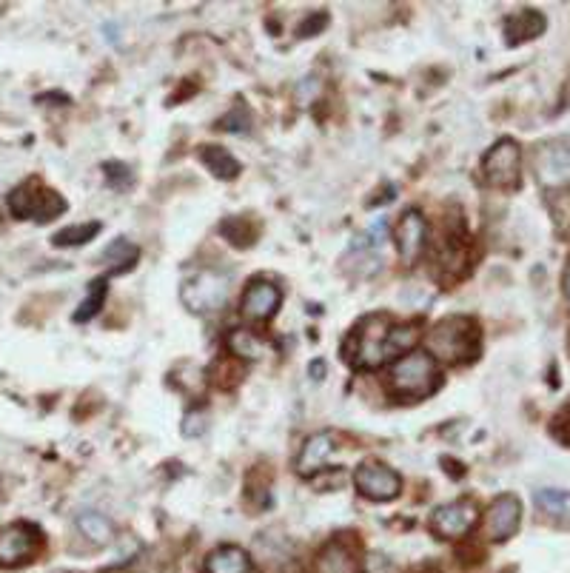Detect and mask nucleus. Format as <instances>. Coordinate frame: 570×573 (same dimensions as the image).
<instances>
[{"instance_id": "f257e3e1", "label": "nucleus", "mask_w": 570, "mask_h": 573, "mask_svg": "<svg viewBox=\"0 0 570 573\" xmlns=\"http://www.w3.org/2000/svg\"><path fill=\"white\" fill-rule=\"evenodd\" d=\"M417 337V325H391L388 317L374 314L360 320V325L354 328L351 340L345 345V354H348V363L357 368H380L391 357L411 351Z\"/></svg>"}, {"instance_id": "f03ea898", "label": "nucleus", "mask_w": 570, "mask_h": 573, "mask_svg": "<svg viewBox=\"0 0 570 573\" xmlns=\"http://www.w3.org/2000/svg\"><path fill=\"white\" fill-rule=\"evenodd\" d=\"M425 345H428V354L434 360L468 363V360H474L476 351H479V325L471 317H459V314L445 317L428 331Z\"/></svg>"}, {"instance_id": "7ed1b4c3", "label": "nucleus", "mask_w": 570, "mask_h": 573, "mask_svg": "<svg viewBox=\"0 0 570 573\" xmlns=\"http://www.w3.org/2000/svg\"><path fill=\"white\" fill-rule=\"evenodd\" d=\"M439 385L437 360L425 351H411L391 368V388L405 400L431 397Z\"/></svg>"}, {"instance_id": "20e7f679", "label": "nucleus", "mask_w": 570, "mask_h": 573, "mask_svg": "<svg viewBox=\"0 0 570 573\" xmlns=\"http://www.w3.org/2000/svg\"><path fill=\"white\" fill-rule=\"evenodd\" d=\"M9 211L18 220H35V223H49L66 211V203L57 191L46 189L40 180H26L9 194Z\"/></svg>"}, {"instance_id": "39448f33", "label": "nucleus", "mask_w": 570, "mask_h": 573, "mask_svg": "<svg viewBox=\"0 0 570 573\" xmlns=\"http://www.w3.org/2000/svg\"><path fill=\"white\" fill-rule=\"evenodd\" d=\"M228 297V277L214 274V271H200L191 280L183 283L180 300L191 314H211L226 303Z\"/></svg>"}, {"instance_id": "423d86ee", "label": "nucleus", "mask_w": 570, "mask_h": 573, "mask_svg": "<svg viewBox=\"0 0 570 573\" xmlns=\"http://www.w3.org/2000/svg\"><path fill=\"white\" fill-rule=\"evenodd\" d=\"M519 163H522L519 146L505 137L488 149L485 160H482V174L496 189H511L519 183Z\"/></svg>"}, {"instance_id": "0eeeda50", "label": "nucleus", "mask_w": 570, "mask_h": 573, "mask_svg": "<svg viewBox=\"0 0 570 573\" xmlns=\"http://www.w3.org/2000/svg\"><path fill=\"white\" fill-rule=\"evenodd\" d=\"M40 531L29 522L0 528V568H15L38 554Z\"/></svg>"}, {"instance_id": "6e6552de", "label": "nucleus", "mask_w": 570, "mask_h": 573, "mask_svg": "<svg viewBox=\"0 0 570 573\" xmlns=\"http://www.w3.org/2000/svg\"><path fill=\"white\" fill-rule=\"evenodd\" d=\"M354 485L362 497L374 499V502H391L402 491V479L397 471H391L382 462H362L354 474Z\"/></svg>"}, {"instance_id": "1a4fd4ad", "label": "nucleus", "mask_w": 570, "mask_h": 573, "mask_svg": "<svg viewBox=\"0 0 570 573\" xmlns=\"http://www.w3.org/2000/svg\"><path fill=\"white\" fill-rule=\"evenodd\" d=\"M476 516L479 514H476V505L471 499H456V502H448V505L434 511L431 528L442 539H459L474 528Z\"/></svg>"}, {"instance_id": "9d476101", "label": "nucleus", "mask_w": 570, "mask_h": 573, "mask_svg": "<svg viewBox=\"0 0 570 573\" xmlns=\"http://www.w3.org/2000/svg\"><path fill=\"white\" fill-rule=\"evenodd\" d=\"M519 519H522V502L513 497V494H502L496 499L494 505L488 508L485 516V534L491 536L494 542H505L516 534L519 528Z\"/></svg>"}, {"instance_id": "9b49d317", "label": "nucleus", "mask_w": 570, "mask_h": 573, "mask_svg": "<svg viewBox=\"0 0 570 573\" xmlns=\"http://www.w3.org/2000/svg\"><path fill=\"white\" fill-rule=\"evenodd\" d=\"M280 303H283L280 288L274 286V283H268V280H254L246 288V294H243L240 311H243V317H248V320L263 323V320L274 317V311L280 308Z\"/></svg>"}, {"instance_id": "f8f14e48", "label": "nucleus", "mask_w": 570, "mask_h": 573, "mask_svg": "<svg viewBox=\"0 0 570 573\" xmlns=\"http://www.w3.org/2000/svg\"><path fill=\"white\" fill-rule=\"evenodd\" d=\"M536 172H539V180L548 186L570 183V140H556L551 146H545L536 157Z\"/></svg>"}, {"instance_id": "ddd939ff", "label": "nucleus", "mask_w": 570, "mask_h": 573, "mask_svg": "<svg viewBox=\"0 0 570 573\" xmlns=\"http://www.w3.org/2000/svg\"><path fill=\"white\" fill-rule=\"evenodd\" d=\"M425 237H428V226H425L422 211H405V214L399 217L397 226L399 257H402L405 263H414L419 254H422V249H425Z\"/></svg>"}, {"instance_id": "4468645a", "label": "nucleus", "mask_w": 570, "mask_h": 573, "mask_svg": "<svg viewBox=\"0 0 570 573\" xmlns=\"http://www.w3.org/2000/svg\"><path fill=\"white\" fill-rule=\"evenodd\" d=\"M206 571L209 573H254V565H251V556L237 548V545H223L217 551H211V556L206 559Z\"/></svg>"}, {"instance_id": "2eb2a0df", "label": "nucleus", "mask_w": 570, "mask_h": 573, "mask_svg": "<svg viewBox=\"0 0 570 573\" xmlns=\"http://www.w3.org/2000/svg\"><path fill=\"white\" fill-rule=\"evenodd\" d=\"M331 451H334V437H331V434H314V437L303 445V451H300L297 471H300L303 477L317 474V468H323L325 459L331 457Z\"/></svg>"}, {"instance_id": "dca6fc26", "label": "nucleus", "mask_w": 570, "mask_h": 573, "mask_svg": "<svg viewBox=\"0 0 570 573\" xmlns=\"http://www.w3.org/2000/svg\"><path fill=\"white\" fill-rule=\"evenodd\" d=\"M545 32V18L539 12H516L505 20V35L511 43H522V40L539 38Z\"/></svg>"}, {"instance_id": "f3484780", "label": "nucleus", "mask_w": 570, "mask_h": 573, "mask_svg": "<svg viewBox=\"0 0 570 573\" xmlns=\"http://www.w3.org/2000/svg\"><path fill=\"white\" fill-rule=\"evenodd\" d=\"M228 351L237 357V360H263L268 351V345L254 334V331H231L228 334Z\"/></svg>"}, {"instance_id": "a211bd4d", "label": "nucleus", "mask_w": 570, "mask_h": 573, "mask_svg": "<svg viewBox=\"0 0 570 573\" xmlns=\"http://www.w3.org/2000/svg\"><path fill=\"white\" fill-rule=\"evenodd\" d=\"M200 160L211 169L214 177L220 180H234L240 174V163L226 152V149H217V146H203L200 149Z\"/></svg>"}, {"instance_id": "6ab92c4d", "label": "nucleus", "mask_w": 570, "mask_h": 573, "mask_svg": "<svg viewBox=\"0 0 570 573\" xmlns=\"http://www.w3.org/2000/svg\"><path fill=\"white\" fill-rule=\"evenodd\" d=\"M317 573H357V562L345 545H328L317 559Z\"/></svg>"}, {"instance_id": "aec40b11", "label": "nucleus", "mask_w": 570, "mask_h": 573, "mask_svg": "<svg viewBox=\"0 0 570 573\" xmlns=\"http://www.w3.org/2000/svg\"><path fill=\"white\" fill-rule=\"evenodd\" d=\"M137 257H140V251H137V246H132L129 240H114L109 249L100 254V260L103 263H109L112 266V274H123V271H129V268L137 263Z\"/></svg>"}, {"instance_id": "412c9836", "label": "nucleus", "mask_w": 570, "mask_h": 573, "mask_svg": "<svg viewBox=\"0 0 570 573\" xmlns=\"http://www.w3.org/2000/svg\"><path fill=\"white\" fill-rule=\"evenodd\" d=\"M536 505H539L542 514L570 525V491H539L536 494Z\"/></svg>"}, {"instance_id": "4be33fe9", "label": "nucleus", "mask_w": 570, "mask_h": 573, "mask_svg": "<svg viewBox=\"0 0 570 573\" xmlns=\"http://www.w3.org/2000/svg\"><path fill=\"white\" fill-rule=\"evenodd\" d=\"M100 234V223H77V226H66V229H60L52 237V243L60 246V249H72V246H83V243H89L92 237Z\"/></svg>"}, {"instance_id": "5701e85b", "label": "nucleus", "mask_w": 570, "mask_h": 573, "mask_svg": "<svg viewBox=\"0 0 570 573\" xmlns=\"http://www.w3.org/2000/svg\"><path fill=\"white\" fill-rule=\"evenodd\" d=\"M77 528L83 531L86 539H92L97 545H103V542H112V525L106 522V516H100L97 511H83V514L77 516Z\"/></svg>"}, {"instance_id": "b1692460", "label": "nucleus", "mask_w": 570, "mask_h": 573, "mask_svg": "<svg viewBox=\"0 0 570 573\" xmlns=\"http://www.w3.org/2000/svg\"><path fill=\"white\" fill-rule=\"evenodd\" d=\"M103 303H106V280L100 277V280H95V283L89 286V297L77 306L75 323H89L97 311L103 308Z\"/></svg>"}, {"instance_id": "393cba45", "label": "nucleus", "mask_w": 570, "mask_h": 573, "mask_svg": "<svg viewBox=\"0 0 570 573\" xmlns=\"http://www.w3.org/2000/svg\"><path fill=\"white\" fill-rule=\"evenodd\" d=\"M106 180L114 189H126L132 183V172L123 163H106Z\"/></svg>"}, {"instance_id": "a878e982", "label": "nucleus", "mask_w": 570, "mask_h": 573, "mask_svg": "<svg viewBox=\"0 0 570 573\" xmlns=\"http://www.w3.org/2000/svg\"><path fill=\"white\" fill-rule=\"evenodd\" d=\"M220 126H223L226 132H246V126H248L246 109H243V106H237L231 115H226L223 120H220Z\"/></svg>"}, {"instance_id": "bb28decb", "label": "nucleus", "mask_w": 570, "mask_h": 573, "mask_svg": "<svg viewBox=\"0 0 570 573\" xmlns=\"http://www.w3.org/2000/svg\"><path fill=\"white\" fill-rule=\"evenodd\" d=\"M553 431H556V437L562 442H570V402L556 414V420H553Z\"/></svg>"}, {"instance_id": "cd10ccee", "label": "nucleus", "mask_w": 570, "mask_h": 573, "mask_svg": "<svg viewBox=\"0 0 570 573\" xmlns=\"http://www.w3.org/2000/svg\"><path fill=\"white\" fill-rule=\"evenodd\" d=\"M206 431V417L203 414H189L186 422H183V434L186 437H200Z\"/></svg>"}, {"instance_id": "c85d7f7f", "label": "nucleus", "mask_w": 570, "mask_h": 573, "mask_svg": "<svg viewBox=\"0 0 570 573\" xmlns=\"http://www.w3.org/2000/svg\"><path fill=\"white\" fill-rule=\"evenodd\" d=\"M325 23H328V18H325L323 12H320V18H317V23H311V20H305L303 26H300V38H305L308 32H311V35H317V32L323 29Z\"/></svg>"}, {"instance_id": "c756f323", "label": "nucleus", "mask_w": 570, "mask_h": 573, "mask_svg": "<svg viewBox=\"0 0 570 573\" xmlns=\"http://www.w3.org/2000/svg\"><path fill=\"white\" fill-rule=\"evenodd\" d=\"M308 371H311V377H314V380H323V377H325V363H323V360H317V363L311 365Z\"/></svg>"}, {"instance_id": "7c9ffc66", "label": "nucleus", "mask_w": 570, "mask_h": 573, "mask_svg": "<svg viewBox=\"0 0 570 573\" xmlns=\"http://www.w3.org/2000/svg\"><path fill=\"white\" fill-rule=\"evenodd\" d=\"M565 294H568V300H570V263H568V271H565Z\"/></svg>"}]
</instances>
